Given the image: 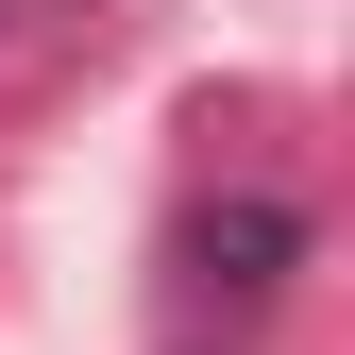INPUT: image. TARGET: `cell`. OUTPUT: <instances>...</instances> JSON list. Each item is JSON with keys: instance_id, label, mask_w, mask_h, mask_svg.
<instances>
[{"instance_id": "obj_1", "label": "cell", "mask_w": 355, "mask_h": 355, "mask_svg": "<svg viewBox=\"0 0 355 355\" xmlns=\"http://www.w3.org/2000/svg\"><path fill=\"white\" fill-rule=\"evenodd\" d=\"M288 254H304V220H288V203H220V220H203V271H220V288H271Z\"/></svg>"}]
</instances>
